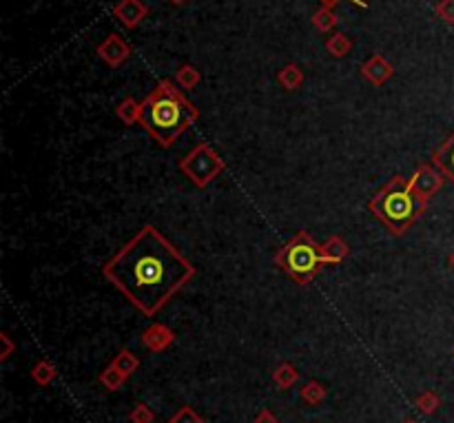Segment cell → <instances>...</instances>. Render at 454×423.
<instances>
[{
  "label": "cell",
  "mask_w": 454,
  "mask_h": 423,
  "mask_svg": "<svg viewBox=\"0 0 454 423\" xmlns=\"http://www.w3.org/2000/svg\"><path fill=\"white\" fill-rule=\"evenodd\" d=\"M322 253H324L326 264H339L348 255V246L341 237H330L326 244H322Z\"/></svg>",
  "instance_id": "cell-12"
},
{
  "label": "cell",
  "mask_w": 454,
  "mask_h": 423,
  "mask_svg": "<svg viewBox=\"0 0 454 423\" xmlns=\"http://www.w3.org/2000/svg\"><path fill=\"white\" fill-rule=\"evenodd\" d=\"M415 405H417V410H419V412H423V415H432V412L436 410V408H439V397L434 395V392H423V395H419V397H417Z\"/></svg>",
  "instance_id": "cell-23"
},
{
  "label": "cell",
  "mask_w": 454,
  "mask_h": 423,
  "mask_svg": "<svg viewBox=\"0 0 454 423\" xmlns=\"http://www.w3.org/2000/svg\"><path fill=\"white\" fill-rule=\"evenodd\" d=\"M169 423H204V421H202V417L198 412L191 410L189 405H184V408H179V410L171 417Z\"/></svg>",
  "instance_id": "cell-24"
},
{
  "label": "cell",
  "mask_w": 454,
  "mask_h": 423,
  "mask_svg": "<svg viewBox=\"0 0 454 423\" xmlns=\"http://www.w3.org/2000/svg\"><path fill=\"white\" fill-rule=\"evenodd\" d=\"M324 3H326V7H330V5H335L337 0H324ZM353 3H357V0H353Z\"/></svg>",
  "instance_id": "cell-29"
},
{
  "label": "cell",
  "mask_w": 454,
  "mask_h": 423,
  "mask_svg": "<svg viewBox=\"0 0 454 423\" xmlns=\"http://www.w3.org/2000/svg\"><path fill=\"white\" fill-rule=\"evenodd\" d=\"M361 75L372 84H384L392 75V65H388L382 56H372L361 67Z\"/></svg>",
  "instance_id": "cell-10"
},
{
  "label": "cell",
  "mask_w": 454,
  "mask_h": 423,
  "mask_svg": "<svg viewBox=\"0 0 454 423\" xmlns=\"http://www.w3.org/2000/svg\"><path fill=\"white\" fill-rule=\"evenodd\" d=\"M129 53H131V47H129V44H127L122 38H120V36H115V34H111V36L98 47V56H100L109 67L122 65L125 60L129 58Z\"/></svg>",
  "instance_id": "cell-7"
},
{
  "label": "cell",
  "mask_w": 454,
  "mask_h": 423,
  "mask_svg": "<svg viewBox=\"0 0 454 423\" xmlns=\"http://www.w3.org/2000/svg\"><path fill=\"white\" fill-rule=\"evenodd\" d=\"M198 82H200V73H198V69H193L191 65H184V67L177 71V84L179 87L193 89Z\"/></svg>",
  "instance_id": "cell-22"
},
{
  "label": "cell",
  "mask_w": 454,
  "mask_h": 423,
  "mask_svg": "<svg viewBox=\"0 0 454 423\" xmlns=\"http://www.w3.org/2000/svg\"><path fill=\"white\" fill-rule=\"evenodd\" d=\"M255 423H277L275 415H272L270 410H262L260 415L255 417Z\"/></svg>",
  "instance_id": "cell-27"
},
{
  "label": "cell",
  "mask_w": 454,
  "mask_h": 423,
  "mask_svg": "<svg viewBox=\"0 0 454 423\" xmlns=\"http://www.w3.org/2000/svg\"><path fill=\"white\" fill-rule=\"evenodd\" d=\"M443 173L436 169L434 164H421L419 169L415 171V175L408 179L410 182V187H412V191L419 195L421 200H430L434 193H439L441 191V187H443Z\"/></svg>",
  "instance_id": "cell-6"
},
{
  "label": "cell",
  "mask_w": 454,
  "mask_h": 423,
  "mask_svg": "<svg viewBox=\"0 0 454 423\" xmlns=\"http://www.w3.org/2000/svg\"><path fill=\"white\" fill-rule=\"evenodd\" d=\"M277 80L284 89H297L301 82H304V73H301V69L297 65H286L279 73H277Z\"/></svg>",
  "instance_id": "cell-13"
},
{
  "label": "cell",
  "mask_w": 454,
  "mask_h": 423,
  "mask_svg": "<svg viewBox=\"0 0 454 423\" xmlns=\"http://www.w3.org/2000/svg\"><path fill=\"white\" fill-rule=\"evenodd\" d=\"M118 118H120V120H125L127 125L140 122V104L135 102L133 98H127L125 102H120V107H118Z\"/></svg>",
  "instance_id": "cell-15"
},
{
  "label": "cell",
  "mask_w": 454,
  "mask_h": 423,
  "mask_svg": "<svg viewBox=\"0 0 454 423\" xmlns=\"http://www.w3.org/2000/svg\"><path fill=\"white\" fill-rule=\"evenodd\" d=\"M173 5H182V3H187V0H171Z\"/></svg>",
  "instance_id": "cell-31"
},
{
  "label": "cell",
  "mask_w": 454,
  "mask_h": 423,
  "mask_svg": "<svg viewBox=\"0 0 454 423\" xmlns=\"http://www.w3.org/2000/svg\"><path fill=\"white\" fill-rule=\"evenodd\" d=\"M313 25H315V29H320V32H330V29L337 25V16L330 11V7H322L315 11Z\"/></svg>",
  "instance_id": "cell-17"
},
{
  "label": "cell",
  "mask_w": 454,
  "mask_h": 423,
  "mask_svg": "<svg viewBox=\"0 0 454 423\" xmlns=\"http://www.w3.org/2000/svg\"><path fill=\"white\" fill-rule=\"evenodd\" d=\"M32 377H34V381L36 384H40V386H47V384H51L53 379H56V370H53V366L49 364V361H38V364L34 366V370H32Z\"/></svg>",
  "instance_id": "cell-19"
},
{
  "label": "cell",
  "mask_w": 454,
  "mask_h": 423,
  "mask_svg": "<svg viewBox=\"0 0 454 423\" xmlns=\"http://www.w3.org/2000/svg\"><path fill=\"white\" fill-rule=\"evenodd\" d=\"M448 262H450V266L454 268V253H452V255H450V258H448Z\"/></svg>",
  "instance_id": "cell-30"
},
{
  "label": "cell",
  "mask_w": 454,
  "mask_h": 423,
  "mask_svg": "<svg viewBox=\"0 0 454 423\" xmlns=\"http://www.w3.org/2000/svg\"><path fill=\"white\" fill-rule=\"evenodd\" d=\"M113 13L125 27L133 29L146 18L149 7L142 3V0H120V3L115 5V9H113Z\"/></svg>",
  "instance_id": "cell-8"
},
{
  "label": "cell",
  "mask_w": 454,
  "mask_h": 423,
  "mask_svg": "<svg viewBox=\"0 0 454 423\" xmlns=\"http://www.w3.org/2000/svg\"><path fill=\"white\" fill-rule=\"evenodd\" d=\"M428 202L412 191L410 182L401 175L392 177L386 187L372 195L368 208L392 235H403L426 210Z\"/></svg>",
  "instance_id": "cell-3"
},
{
  "label": "cell",
  "mask_w": 454,
  "mask_h": 423,
  "mask_svg": "<svg viewBox=\"0 0 454 423\" xmlns=\"http://www.w3.org/2000/svg\"><path fill=\"white\" fill-rule=\"evenodd\" d=\"M179 169L189 175L195 187H206L210 179L224 171V162L208 144H198L191 153L179 162Z\"/></svg>",
  "instance_id": "cell-5"
},
{
  "label": "cell",
  "mask_w": 454,
  "mask_h": 423,
  "mask_svg": "<svg viewBox=\"0 0 454 423\" xmlns=\"http://www.w3.org/2000/svg\"><path fill=\"white\" fill-rule=\"evenodd\" d=\"M351 47H353V42L348 40L343 34H335V36H330V38H328V42H326V49H328V53H332L335 58H343L348 51H351Z\"/></svg>",
  "instance_id": "cell-18"
},
{
  "label": "cell",
  "mask_w": 454,
  "mask_h": 423,
  "mask_svg": "<svg viewBox=\"0 0 454 423\" xmlns=\"http://www.w3.org/2000/svg\"><path fill=\"white\" fill-rule=\"evenodd\" d=\"M275 264L297 284L313 282L326 264L322 246L306 233L299 231L289 244L282 246L275 255Z\"/></svg>",
  "instance_id": "cell-4"
},
{
  "label": "cell",
  "mask_w": 454,
  "mask_h": 423,
  "mask_svg": "<svg viewBox=\"0 0 454 423\" xmlns=\"http://www.w3.org/2000/svg\"><path fill=\"white\" fill-rule=\"evenodd\" d=\"M131 423H153V410H151L149 405L144 403H138L133 408V412H131Z\"/></svg>",
  "instance_id": "cell-25"
},
{
  "label": "cell",
  "mask_w": 454,
  "mask_h": 423,
  "mask_svg": "<svg viewBox=\"0 0 454 423\" xmlns=\"http://www.w3.org/2000/svg\"><path fill=\"white\" fill-rule=\"evenodd\" d=\"M142 341H144V346L149 351H153V353H158V351H164L166 346H171L173 343V332L166 328V326H162V324H156V326H151L144 335H142Z\"/></svg>",
  "instance_id": "cell-11"
},
{
  "label": "cell",
  "mask_w": 454,
  "mask_h": 423,
  "mask_svg": "<svg viewBox=\"0 0 454 423\" xmlns=\"http://www.w3.org/2000/svg\"><path fill=\"white\" fill-rule=\"evenodd\" d=\"M324 397H326V390H324L322 384H317V381L306 384L304 390H301V399H304L306 403H310V405H317Z\"/></svg>",
  "instance_id": "cell-20"
},
{
  "label": "cell",
  "mask_w": 454,
  "mask_h": 423,
  "mask_svg": "<svg viewBox=\"0 0 454 423\" xmlns=\"http://www.w3.org/2000/svg\"><path fill=\"white\" fill-rule=\"evenodd\" d=\"M111 366H115L120 372H125L127 377L129 374H133L135 370H138V366H140V361H138V357H135L133 353H129V351H122L120 353L113 361H111Z\"/></svg>",
  "instance_id": "cell-16"
},
{
  "label": "cell",
  "mask_w": 454,
  "mask_h": 423,
  "mask_svg": "<svg viewBox=\"0 0 454 423\" xmlns=\"http://www.w3.org/2000/svg\"><path fill=\"white\" fill-rule=\"evenodd\" d=\"M195 120L198 109L171 82H160L156 91L140 104V125L164 149H169Z\"/></svg>",
  "instance_id": "cell-2"
},
{
  "label": "cell",
  "mask_w": 454,
  "mask_h": 423,
  "mask_svg": "<svg viewBox=\"0 0 454 423\" xmlns=\"http://www.w3.org/2000/svg\"><path fill=\"white\" fill-rule=\"evenodd\" d=\"M405 423H417V421H405Z\"/></svg>",
  "instance_id": "cell-32"
},
{
  "label": "cell",
  "mask_w": 454,
  "mask_h": 423,
  "mask_svg": "<svg viewBox=\"0 0 454 423\" xmlns=\"http://www.w3.org/2000/svg\"><path fill=\"white\" fill-rule=\"evenodd\" d=\"M3 341H5V353H3V359H7V357H9V351H11V343H9L7 335H3Z\"/></svg>",
  "instance_id": "cell-28"
},
{
  "label": "cell",
  "mask_w": 454,
  "mask_h": 423,
  "mask_svg": "<svg viewBox=\"0 0 454 423\" xmlns=\"http://www.w3.org/2000/svg\"><path fill=\"white\" fill-rule=\"evenodd\" d=\"M432 164L454 184V133H450L448 138L434 149Z\"/></svg>",
  "instance_id": "cell-9"
},
{
  "label": "cell",
  "mask_w": 454,
  "mask_h": 423,
  "mask_svg": "<svg viewBox=\"0 0 454 423\" xmlns=\"http://www.w3.org/2000/svg\"><path fill=\"white\" fill-rule=\"evenodd\" d=\"M102 273L135 308L153 317L195 275V266L158 229L142 226Z\"/></svg>",
  "instance_id": "cell-1"
},
{
  "label": "cell",
  "mask_w": 454,
  "mask_h": 423,
  "mask_svg": "<svg viewBox=\"0 0 454 423\" xmlns=\"http://www.w3.org/2000/svg\"><path fill=\"white\" fill-rule=\"evenodd\" d=\"M125 381H127V374L125 372H120L115 366H109L107 370H104L102 374H100V384L107 388V390H120L125 386Z\"/></svg>",
  "instance_id": "cell-14"
},
{
  "label": "cell",
  "mask_w": 454,
  "mask_h": 423,
  "mask_svg": "<svg viewBox=\"0 0 454 423\" xmlns=\"http://www.w3.org/2000/svg\"><path fill=\"white\" fill-rule=\"evenodd\" d=\"M436 16L446 23H454V0H441L436 5Z\"/></svg>",
  "instance_id": "cell-26"
},
{
  "label": "cell",
  "mask_w": 454,
  "mask_h": 423,
  "mask_svg": "<svg viewBox=\"0 0 454 423\" xmlns=\"http://www.w3.org/2000/svg\"><path fill=\"white\" fill-rule=\"evenodd\" d=\"M297 381V370L291 364H284L275 370V384L279 388H291Z\"/></svg>",
  "instance_id": "cell-21"
}]
</instances>
